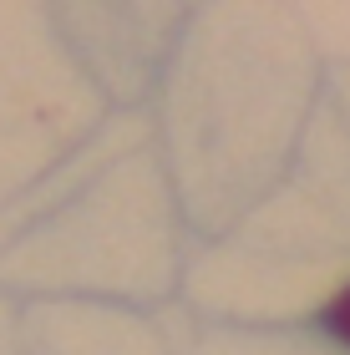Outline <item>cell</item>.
<instances>
[{
  "label": "cell",
  "instance_id": "6da1fadb",
  "mask_svg": "<svg viewBox=\"0 0 350 355\" xmlns=\"http://www.w3.org/2000/svg\"><path fill=\"white\" fill-rule=\"evenodd\" d=\"M320 330L335 340L340 350H350V279L330 289V300L320 304Z\"/></svg>",
  "mask_w": 350,
  "mask_h": 355
}]
</instances>
